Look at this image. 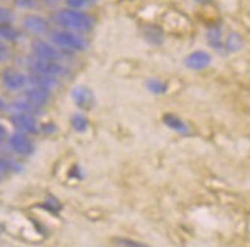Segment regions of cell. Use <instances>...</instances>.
<instances>
[{
  "label": "cell",
  "instance_id": "6da1fadb",
  "mask_svg": "<svg viewBox=\"0 0 250 247\" xmlns=\"http://www.w3.org/2000/svg\"><path fill=\"white\" fill-rule=\"evenodd\" d=\"M53 21L62 30H68L73 33L83 34L93 28V17L83 11V9H74L70 6H65L57 9L53 14Z\"/></svg>",
  "mask_w": 250,
  "mask_h": 247
},
{
  "label": "cell",
  "instance_id": "7a4b0ae2",
  "mask_svg": "<svg viewBox=\"0 0 250 247\" xmlns=\"http://www.w3.org/2000/svg\"><path fill=\"white\" fill-rule=\"evenodd\" d=\"M48 41H50L54 46H57L61 51L65 54H73V53H81L86 48V43L83 37L79 33H73L68 30H51L48 34Z\"/></svg>",
  "mask_w": 250,
  "mask_h": 247
},
{
  "label": "cell",
  "instance_id": "3957f363",
  "mask_svg": "<svg viewBox=\"0 0 250 247\" xmlns=\"http://www.w3.org/2000/svg\"><path fill=\"white\" fill-rule=\"evenodd\" d=\"M28 70H30V73L48 76V78H54L59 81L68 74V68L63 65V62L34 58L31 54H30V58H28Z\"/></svg>",
  "mask_w": 250,
  "mask_h": 247
},
{
  "label": "cell",
  "instance_id": "277c9868",
  "mask_svg": "<svg viewBox=\"0 0 250 247\" xmlns=\"http://www.w3.org/2000/svg\"><path fill=\"white\" fill-rule=\"evenodd\" d=\"M31 56L34 58H41V59H50V61H57V62H63L65 54L63 51H61L57 46H54L50 41H45L37 37V39L33 41L31 43Z\"/></svg>",
  "mask_w": 250,
  "mask_h": 247
},
{
  "label": "cell",
  "instance_id": "5b68a950",
  "mask_svg": "<svg viewBox=\"0 0 250 247\" xmlns=\"http://www.w3.org/2000/svg\"><path fill=\"white\" fill-rule=\"evenodd\" d=\"M0 83L9 93L23 91L28 85V74L16 68H6L0 74Z\"/></svg>",
  "mask_w": 250,
  "mask_h": 247
},
{
  "label": "cell",
  "instance_id": "8992f818",
  "mask_svg": "<svg viewBox=\"0 0 250 247\" xmlns=\"http://www.w3.org/2000/svg\"><path fill=\"white\" fill-rule=\"evenodd\" d=\"M22 28L30 33L33 36H48L51 31V25H50V21L45 19L43 16L41 14H36V13H30V14H25L22 17Z\"/></svg>",
  "mask_w": 250,
  "mask_h": 247
},
{
  "label": "cell",
  "instance_id": "52a82bcc",
  "mask_svg": "<svg viewBox=\"0 0 250 247\" xmlns=\"http://www.w3.org/2000/svg\"><path fill=\"white\" fill-rule=\"evenodd\" d=\"M6 142L9 148L19 156H30L34 151V144L30 139V135H25L22 131H14L11 135H8Z\"/></svg>",
  "mask_w": 250,
  "mask_h": 247
},
{
  "label": "cell",
  "instance_id": "ba28073f",
  "mask_svg": "<svg viewBox=\"0 0 250 247\" xmlns=\"http://www.w3.org/2000/svg\"><path fill=\"white\" fill-rule=\"evenodd\" d=\"M11 124L16 131H22L25 135H36L39 131V124L36 116L26 113H11Z\"/></svg>",
  "mask_w": 250,
  "mask_h": 247
},
{
  "label": "cell",
  "instance_id": "9c48e42d",
  "mask_svg": "<svg viewBox=\"0 0 250 247\" xmlns=\"http://www.w3.org/2000/svg\"><path fill=\"white\" fill-rule=\"evenodd\" d=\"M50 94H51L50 90L37 87V85H33V83H28L26 88L23 90L22 98H25L28 102H31L37 108H42L46 105L48 101H50Z\"/></svg>",
  "mask_w": 250,
  "mask_h": 247
},
{
  "label": "cell",
  "instance_id": "30bf717a",
  "mask_svg": "<svg viewBox=\"0 0 250 247\" xmlns=\"http://www.w3.org/2000/svg\"><path fill=\"white\" fill-rule=\"evenodd\" d=\"M184 63L190 70H195V71L204 70L211 63V54L204 50H196L193 53H190L188 56H186Z\"/></svg>",
  "mask_w": 250,
  "mask_h": 247
},
{
  "label": "cell",
  "instance_id": "8fae6325",
  "mask_svg": "<svg viewBox=\"0 0 250 247\" xmlns=\"http://www.w3.org/2000/svg\"><path fill=\"white\" fill-rule=\"evenodd\" d=\"M71 98L74 101V103L81 108L90 110L94 105V94L90 88L86 87H76L71 91Z\"/></svg>",
  "mask_w": 250,
  "mask_h": 247
},
{
  "label": "cell",
  "instance_id": "7c38bea8",
  "mask_svg": "<svg viewBox=\"0 0 250 247\" xmlns=\"http://www.w3.org/2000/svg\"><path fill=\"white\" fill-rule=\"evenodd\" d=\"M206 39L208 42V45L213 48L215 51L221 53V54H226V50H224V37H223V30H221V26H211L207 30V34H206Z\"/></svg>",
  "mask_w": 250,
  "mask_h": 247
},
{
  "label": "cell",
  "instance_id": "4fadbf2b",
  "mask_svg": "<svg viewBox=\"0 0 250 247\" xmlns=\"http://www.w3.org/2000/svg\"><path fill=\"white\" fill-rule=\"evenodd\" d=\"M21 37V31L14 26V23L3 22L0 23V41H3L6 43H14Z\"/></svg>",
  "mask_w": 250,
  "mask_h": 247
},
{
  "label": "cell",
  "instance_id": "5bb4252c",
  "mask_svg": "<svg viewBox=\"0 0 250 247\" xmlns=\"http://www.w3.org/2000/svg\"><path fill=\"white\" fill-rule=\"evenodd\" d=\"M244 45V41L239 33L236 31H230L227 34V37L224 39V50H226V54H230V53H238L239 50L243 48Z\"/></svg>",
  "mask_w": 250,
  "mask_h": 247
},
{
  "label": "cell",
  "instance_id": "9a60e30c",
  "mask_svg": "<svg viewBox=\"0 0 250 247\" xmlns=\"http://www.w3.org/2000/svg\"><path fill=\"white\" fill-rule=\"evenodd\" d=\"M9 110H11V113H26V115H33V116H37V113L41 111V108L33 105V103L28 102L25 98L14 101L11 105H9Z\"/></svg>",
  "mask_w": 250,
  "mask_h": 247
},
{
  "label": "cell",
  "instance_id": "2e32d148",
  "mask_svg": "<svg viewBox=\"0 0 250 247\" xmlns=\"http://www.w3.org/2000/svg\"><path fill=\"white\" fill-rule=\"evenodd\" d=\"M162 121H164V124L170 130H175V131L181 133V135H187V133L190 131L187 124L181 118H178L176 115H166L164 118H162Z\"/></svg>",
  "mask_w": 250,
  "mask_h": 247
},
{
  "label": "cell",
  "instance_id": "e0dca14e",
  "mask_svg": "<svg viewBox=\"0 0 250 247\" xmlns=\"http://www.w3.org/2000/svg\"><path fill=\"white\" fill-rule=\"evenodd\" d=\"M70 122H71L73 130L78 133H83V131H86V128H88V119H86L83 113H74Z\"/></svg>",
  "mask_w": 250,
  "mask_h": 247
},
{
  "label": "cell",
  "instance_id": "ac0fdd59",
  "mask_svg": "<svg viewBox=\"0 0 250 247\" xmlns=\"http://www.w3.org/2000/svg\"><path fill=\"white\" fill-rule=\"evenodd\" d=\"M146 87L150 93L153 94H164L167 93V83L162 81V79H158V78H151L146 82Z\"/></svg>",
  "mask_w": 250,
  "mask_h": 247
},
{
  "label": "cell",
  "instance_id": "d6986e66",
  "mask_svg": "<svg viewBox=\"0 0 250 247\" xmlns=\"http://www.w3.org/2000/svg\"><path fill=\"white\" fill-rule=\"evenodd\" d=\"M14 21H16V14L13 9L5 5H0V23H3V22L14 23Z\"/></svg>",
  "mask_w": 250,
  "mask_h": 247
},
{
  "label": "cell",
  "instance_id": "ffe728a7",
  "mask_svg": "<svg viewBox=\"0 0 250 247\" xmlns=\"http://www.w3.org/2000/svg\"><path fill=\"white\" fill-rule=\"evenodd\" d=\"M13 3L19 9H34L39 6V0H13Z\"/></svg>",
  "mask_w": 250,
  "mask_h": 247
},
{
  "label": "cell",
  "instance_id": "44dd1931",
  "mask_svg": "<svg viewBox=\"0 0 250 247\" xmlns=\"http://www.w3.org/2000/svg\"><path fill=\"white\" fill-rule=\"evenodd\" d=\"M113 243L116 246H119V247H148L147 244H142V243L133 241V240H128V238H114Z\"/></svg>",
  "mask_w": 250,
  "mask_h": 247
},
{
  "label": "cell",
  "instance_id": "7402d4cb",
  "mask_svg": "<svg viewBox=\"0 0 250 247\" xmlns=\"http://www.w3.org/2000/svg\"><path fill=\"white\" fill-rule=\"evenodd\" d=\"M11 58V48L9 45L3 41H0V63H5Z\"/></svg>",
  "mask_w": 250,
  "mask_h": 247
},
{
  "label": "cell",
  "instance_id": "603a6c76",
  "mask_svg": "<svg viewBox=\"0 0 250 247\" xmlns=\"http://www.w3.org/2000/svg\"><path fill=\"white\" fill-rule=\"evenodd\" d=\"M66 6L74 8V9H83L90 5V0H65Z\"/></svg>",
  "mask_w": 250,
  "mask_h": 247
},
{
  "label": "cell",
  "instance_id": "cb8c5ba5",
  "mask_svg": "<svg viewBox=\"0 0 250 247\" xmlns=\"http://www.w3.org/2000/svg\"><path fill=\"white\" fill-rule=\"evenodd\" d=\"M8 130H6V127L3 125L2 122H0V142H3V141H6L8 139Z\"/></svg>",
  "mask_w": 250,
  "mask_h": 247
},
{
  "label": "cell",
  "instance_id": "d4e9b609",
  "mask_svg": "<svg viewBox=\"0 0 250 247\" xmlns=\"http://www.w3.org/2000/svg\"><path fill=\"white\" fill-rule=\"evenodd\" d=\"M8 167H9V164L6 163V161H3V159H0V178H2V175L6 172L8 170Z\"/></svg>",
  "mask_w": 250,
  "mask_h": 247
},
{
  "label": "cell",
  "instance_id": "484cf974",
  "mask_svg": "<svg viewBox=\"0 0 250 247\" xmlns=\"http://www.w3.org/2000/svg\"><path fill=\"white\" fill-rule=\"evenodd\" d=\"M195 2H198V3H203V5H204V3H210L211 0H195Z\"/></svg>",
  "mask_w": 250,
  "mask_h": 247
},
{
  "label": "cell",
  "instance_id": "4316f807",
  "mask_svg": "<svg viewBox=\"0 0 250 247\" xmlns=\"http://www.w3.org/2000/svg\"><path fill=\"white\" fill-rule=\"evenodd\" d=\"M39 2H46V3H50V2H54V0H39Z\"/></svg>",
  "mask_w": 250,
  "mask_h": 247
}]
</instances>
